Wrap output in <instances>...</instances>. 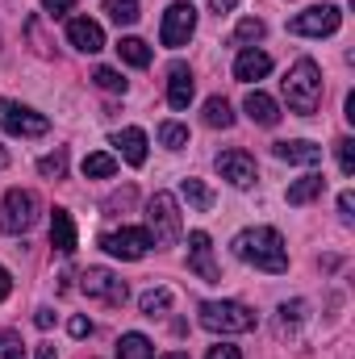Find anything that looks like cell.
<instances>
[{
	"label": "cell",
	"mask_w": 355,
	"mask_h": 359,
	"mask_svg": "<svg viewBox=\"0 0 355 359\" xmlns=\"http://www.w3.org/2000/svg\"><path fill=\"white\" fill-rule=\"evenodd\" d=\"M230 251H234L243 264H251L255 271H267V276L288 271V247H284L280 230H272V226L239 230V234H234V243H230Z\"/></svg>",
	"instance_id": "cell-1"
},
{
	"label": "cell",
	"mask_w": 355,
	"mask_h": 359,
	"mask_svg": "<svg viewBox=\"0 0 355 359\" xmlns=\"http://www.w3.org/2000/svg\"><path fill=\"white\" fill-rule=\"evenodd\" d=\"M280 92H284L288 113L309 117V113L322 104V67H318L314 59H297V63L288 67V76L280 80Z\"/></svg>",
	"instance_id": "cell-2"
},
{
	"label": "cell",
	"mask_w": 355,
	"mask_h": 359,
	"mask_svg": "<svg viewBox=\"0 0 355 359\" xmlns=\"http://www.w3.org/2000/svg\"><path fill=\"white\" fill-rule=\"evenodd\" d=\"M196 322L205 330H213V334H247V330H255V313L243 301H201Z\"/></svg>",
	"instance_id": "cell-3"
},
{
	"label": "cell",
	"mask_w": 355,
	"mask_h": 359,
	"mask_svg": "<svg viewBox=\"0 0 355 359\" xmlns=\"http://www.w3.org/2000/svg\"><path fill=\"white\" fill-rule=\"evenodd\" d=\"M147 230L159 247H172L184 238V222H180V201L172 192H155L147 201Z\"/></svg>",
	"instance_id": "cell-4"
},
{
	"label": "cell",
	"mask_w": 355,
	"mask_h": 359,
	"mask_svg": "<svg viewBox=\"0 0 355 359\" xmlns=\"http://www.w3.org/2000/svg\"><path fill=\"white\" fill-rule=\"evenodd\" d=\"M38 222V196L29 188H8L0 201V230L4 234H25Z\"/></svg>",
	"instance_id": "cell-5"
},
{
	"label": "cell",
	"mask_w": 355,
	"mask_h": 359,
	"mask_svg": "<svg viewBox=\"0 0 355 359\" xmlns=\"http://www.w3.org/2000/svg\"><path fill=\"white\" fill-rule=\"evenodd\" d=\"M151 247H155V238H151V230H142V226H121V230H113V234H100V251L113 255V259H126V264L142 259Z\"/></svg>",
	"instance_id": "cell-6"
},
{
	"label": "cell",
	"mask_w": 355,
	"mask_h": 359,
	"mask_svg": "<svg viewBox=\"0 0 355 359\" xmlns=\"http://www.w3.org/2000/svg\"><path fill=\"white\" fill-rule=\"evenodd\" d=\"M0 130H4V134H17V138H42V134L51 130V121H46L38 109H29V104L0 96Z\"/></svg>",
	"instance_id": "cell-7"
},
{
	"label": "cell",
	"mask_w": 355,
	"mask_h": 359,
	"mask_svg": "<svg viewBox=\"0 0 355 359\" xmlns=\"http://www.w3.org/2000/svg\"><path fill=\"white\" fill-rule=\"evenodd\" d=\"M339 25H343L339 4H314V8H305V13H297V17L288 21V29H293L297 38H330Z\"/></svg>",
	"instance_id": "cell-8"
},
{
	"label": "cell",
	"mask_w": 355,
	"mask_h": 359,
	"mask_svg": "<svg viewBox=\"0 0 355 359\" xmlns=\"http://www.w3.org/2000/svg\"><path fill=\"white\" fill-rule=\"evenodd\" d=\"M80 288L88 292L92 301H105V305H117V309L130 301L126 280H121L117 271H109V268H88L84 276H80Z\"/></svg>",
	"instance_id": "cell-9"
},
{
	"label": "cell",
	"mask_w": 355,
	"mask_h": 359,
	"mask_svg": "<svg viewBox=\"0 0 355 359\" xmlns=\"http://www.w3.org/2000/svg\"><path fill=\"white\" fill-rule=\"evenodd\" d=\"M196 34V8L188 4V0H176V4H168V13H163V25H159V42L163 46H188V38Z\"/></svg>",
	"instance_id": "cell-10"
},
{
	"label": "cell",
	"mask_w": 355,
	"mask_h": 359,
	"mask_svg": "<svg viewBox=\"0 0 355 359\" xmlns=\"http://www.w3.org/2000/svg\"><path fill=\"white\" fill-rule=\"evenodd\" d=\"M188 268L196 271L205 284H217V280H222V268H217V259H213V243H209L205 230H192V234H188Z\"/></svg>",
	"instance_id": "cell-11"
},
{
	"label": "cell",
	"mask_w": 355,
	"mask_h": 359,
	"mask_svg": "<svg viewBox=\"0 0 355 359\" xmlns=\"http://www.w3.org/2000/svg\"><path fill=\"white\" fill-rule=\"evenodd\" d=\"M213 168L222 172V180H230L234 188H251L255 184V159L247 155V151H222L217 159H213Z\"/></svg>",
	"instance_id": "cell-12"
},
{
	"label": "cell",
	"mask_w": 355,
	"mask_h": 359,
	"mask_svg": "<svg viewBox=\"0 0 355 359\" xmlns=\"http://www.w3.org/2000/svg\"><path fill=\"white\" fill-rule=\"evenodd\" d=\"M67 42L84 55H96V50H105V29L92 17H72L67 21Z\"/></svg>",
	"instance_id": "cell-13"
},
{
	"label": "cell",
	"mask_w": 355,
	"mask_h": 359,
	"mask_svg": "<svg viewBox=\"0 0 355 359\" xmlns=\"http://www.w3.org/2000/svg\"><path fill=\"white\" fill-rule=\"evenodd\" d=\"M113 147H117V155H121L130 168H142V163H147V134H142L138 126H126L121 134H113Z\"/></svg>",
	"instance_id": "cell-14"
},
{
	"label": "cell",
	"mask_w": 355,
	"mask_h": 359,
	"mask_svg": "<svg viewBox=\"0 0 355 359\" xmlns=\"http://www.w3.org/2000/svg\"><path fill=\"white\" fill-rule=\"evenodd\" d=\"M267 72H272V59H267L264 50H255V46H243V50H239V59H234V80L251 84V80H264Z\"/></svg>",
	"instance_id": "cell-15"
},
{
	"label": "cell",
	"mask_w": 355,
	"mask_h": 359,
	"mask_svg": "<svg viewBox=\"0 0 355 359\" xmlns=\"http://www.w3.org/2000/svg\"><path fill=\"white\" fill-rule=\"evenodd\" d=\"M276 159H284V163H301V168H318V163H322V147H314V142H305V138L276 142Z\"/></svg>",
	"instance_id": "cell-16"
},
{
	"label": "cell",
	"mask_w": 355,
	"mask_h": 359,
	"mask_svg": "<svg viewBox=\"0 0 355 359\" xmlns=\"http://www.w3.org/2000/svg\"><path fill=\"white\" fill-rule=\"evenodd\" d=\"M51 247L59 255H76V222L67 209H55L51 213Z\"/></svg>",
	"instance_id": "cell-17"
},
{
	"label": "cell",
	"mask_w": 355,
	"mask_h": 359,
	"mask_svg": "<svg viewBox=\"0 0 355 359\" xmlns=\"http://www.w3.org/2000/svg\"><path fill=\"white\" fill-rule=\"evenodd\" d=\"M188 100H192V72H188V63H172L168 67V104L188 109Z\"/></svg>",
	"instance_id": "cell-18"
},
{
	"label": "cell",
	"mask_w": 355,
	"mask_h": 359,
	"mask_svg": "<svg viewBox=\"0 0 355 359\" xmlns=\"http://www.w3.org/2000/svg\"><path fill=\"white\" fill-rule=\"evenodd\" d=\"M243 109H247V117H251L255 126H276V121H280V104H276L267 92H247Z\"/></svg>",
	"instance_id": "cell-19"
},
{
	"label": "cell",
	"mask_w": 355,
	"mask_h": 359,
	"mask_svg": "<svg viewBox=\"0 0 355 359\" xmlns=\"http://www.w3.org/2000/svg\"><path fill=\"white\" fill-rule=\"evenodd\" d=\"M322 188H326V180L318 176V172L293 180V184H288V205H309L314 196H322Z\"/></svg>",
	"instance_id": "cell-20"
},
{
	"label": "cell",
	"mask_w": 355,
	"mask_h": 359,
	"mask_svg": "<svg viewBox=\"0 0 355 359\" xmlns=\"http://www.w3.org/2000/svg\"><path fill=\"white\" fill-rule=\"evenodd\" d=\"M201 117H205V126H209V130H230V126H234V109H230V100H226V96H209Z\"/></svg>",
	"instance_id": "cell-21"
},
{
	"label": "cell",
	"mask_w": 355,
	"mask_h": 359,
	"mask_svg": "<svg viewBox=\"0 0 355 359\" xmlns=\"http://www.w3.org/2000/svg\"><path fill=\"white\" fill-rule=\"evenodd\" d=\"M117 359H155V347H151V339L147 334H121L117 339Z\"/></svg>",
	"instance_id": "cell-22"
},
{
	"label": "cell",
	"mask_w": 355,
	"mask_h": 359,
	"mask_svg": "<svg viewBox=\"0 0 355 359\" xmlns=\"http://www.w3.org/2000/svg\"><path fill=\"white\" fill-rule=\"evenodd\" d=\"M180 196H184V201H188V205H192L196 213H209V209H213V192H209V188H205L201 180H192V176L180 184Z\"/></svg>",
	"instance_id": "cell-23"
},
{
	"label": "cell",
	"mask_w": 355,
	"mask_h": 359,
	"mask_svg": "<svg viewBox=\"0 0 355 359\" xmlns=\"http://www.w3.org/2000/svg\"><path fill=\"white\" fill-rule=\"evenodd\" d=\"M117 55H121V63H130V67H147V63H151V46H147L142 38H121V42H117Z\"/></svg>",
	"instance_id": "cell-24"
},
{
	"label": "cell",
	"mask_w": 355,
	"mask_h": 359,
	"mask_svg": "<svg viewBox=\"0 0 355 359\" xmlns=\"http://www.w3.org/2000/svg\"><path fill=\"white\" fill-rule=\"evenodd\" d=\"M105 13H109V21H117V25H138V17H142L138 0H105Z\"/></svg>",
	"instance_id": "cell-25"
},
{
	"label": "cell",
	"mask_w": 355,
	"mask_h": 359,
	"mask_svg": "<svg viewBox=\"0 0 355 359\" xmlns=\"http://www.w3.org/2000/svg\"><path fill=\"white\" fill-rule=\"evenodd\" d=\"M113 172H117V159L109 151H92L88 159H84V176L88 180H109Z\"/></svg>",
	"instance_id": "cell-26"
},
{
	"label": "cell",
	"mask_w": 355,
	"mask_h": 359,
	"mask_svg": "<svg viewBox=\"0 0 355 359\" xmlns=\"http://www.w3.org/2000/svg\"><path fill=\"white\" fill-rule=\"evenodd\" d=\"M138 305H142V313H147V318H159V313H168V309H172V292H168V288H151V292H142V297H138Z\"/></svg>",
	"instance_id": "cell-27"
},
{
	"label": "cell",
	"mask_w": 355,
	"mask_h": 359,
	"mask_svg": "<svg viewBox=\"0 0 355 359\" xmlns=\"http://www.w3.org/2000/svg\"><path fill=\"white\" fill-rule=\"evenodd\" d=\"M159 142H163L168 151H184V147H188V126H180V121H163V126H159Z\"/></svg>",
	"instance_id": "cell-28"
},
{
	"label": "cell",
	"mask_w": 355,
	"mask_h": 359,
	"mask_svg": "<svg viewBox=\"0 0 355 359\" xmlns=\"http://www.w3.org/2000/svg\"><path fill=\"white\" fill-rule=\"evenodd\" d=\"M267 34V25L260 21V17H243L239 21V29H234V46H247V42H260Z\"/></svg>",
	"instance_id": "cell-29"
},
{
	"label": "cell",
	"mask_w": 355,
	"mask_h": 359,
	"mask_svg": "<svg viewBox=\"0 0 355 359\" xmlns=\"http://www.w3.org/2000/svg\"><path fill=\"white\" fill-rule=\"evenodd\" d=\"M92 84L105 92H126V80H121V72H113V67H96L92 72Z\"/></svg>",
	"instance_id": "cell-30"
},
{
	"label": "cell",
	"mask_w": 355,
	"mask_h": 359,
	"mask_svg": "<svg viewBox=\"0 0 355 359\" xmlns=\"http://www.w3.org/2000/svg\"><path fill=\"white\" fill-rule=\"evenodd\" d=\"M38 172H42V176L51 180H59L63 176V172H67V151H55V155H42V159H38Z\"/></svg>",
	"instance_id": "cell-31"
},
{
	"label": "cell",
	"mask_w": 355,
	"mask_h": 359,
	"mask_svg": "<svg viewBox=\"0 0 355 359\" xmlns=\"http://www.w3.org/2000/svg\"><path fill=\"white\" fill-rule=\"evenodd\" d=\"M335 151H339V172H343V176H355V142L351 138H339Z\"/></svg>",
	"instance_id": "cell-32"
},
{
	"label": "cell",
	"mask_w": 355,
	"mask_h": 359,
	"mask_svg": "<svg viewBox=\"0 0 355 359\" xmlns=\"http://www.w3.org/2000/svg\"><path fill=\"white\" fill-rule=\"evenodd\" d=\"M301 318H305V301H284V305H280V326H284V330L297 326Z\"/></svg>",
	"instance_id": "cell-33"
},
{
	"label": "cell",
	"mask_w": 355,
	"mask_h": 359,
	"mask_svg": "<svg viewBox=\"0 0 355 359\" xmlns=\"http://www.w3.org/2000/svg\"><path fill=\"white\" fill-rule=\"evenodd\" d=\"M205 359H243V351L230 347V343H217V347H209V355Z\"/></svg>",
	"instance_id": "cell-34"
},
{
	"label": "cell",
	"mask_w": 355,
	"mask_h": 359,
	"mask_svg": "<svg viewBox=\"0 0 355 359\" xmlns=\"http://www.w3.org/2000/svg\"><path fill=\"white\" fill-rule=\"evenodd\" d=\"M339 217H343L347 226L355 222V196H351V192H343V196H339Z\"/></svg>",
	"instance_id": "cell-35"
},
{
	"label": "cell",
	"mask_w": 355,
	"mask_h": 359,
	"mask_svg": "<svg viewBox=\"0 0 355 359\" xmlns=\"http://www.w3.org/2000/svg\"><path fill=\"white\" fill-rule=\"evenodd\" d=\"M67 330H72V339H88L92 322H88V318H72V322H67Z\"/></svg>",
	"instance_id": "cell-36"
},
{
	"label": "cell",
	"mask_w": 355,
	"mask_h": 359,
	"mask_svg": "<svg viewBox=\"0 0 355 359\" xmlns=\"http://www.w3.org/2000/svg\"><path fill=\"white\" fill-rule=\"evenodd\" d=\"M34 326H38V330H51V326H55V309H46V305L34 309Z\"/></svg>",
	"instance_id": "cell-37"
},
{
	"label": "cell",
	"mask_w": 355,
	"mask_h": 359,
	"mask_svg": "<svg viewBox=\"0 0 355 359\" xmlns=\"http://www.w3.org/2000/svg\"><path fill=\"white\" fill-rule=\"evenodd\" d=\"M72 4H76V0H42V8H46L51 17H63V13H72Z\"/></svg>",
	"instance_id": "cell-38"
},
{
	"label": "cell",
	"mask_w": 355,
	"mask_h": 359,
	"mask_svg": "<svg viewBox=\"0 0 355 359\" xmlns=\"http://www.w3.org/2000/svg\"><path fill=\"white\" fill-rule=\"evenodd\" d=\"M0 359H25V351L17 347V339H13V334H8V339L0 343Z\"/></svg>",
	"instance_id": "cell-39"
},
{
	"label": "cell",
	"mask_w": 355,
	"mask_h": 359,
	"mask_svg": "<svg viewBox=\"0 0 355 359\" xmlns=\"http://www.w3.org/2000/svg\"><path fill=\"white\" fill-rule=\"evenodd\" d=\"M13 292V276H8V268H0V301Z\"/></svg>",
	"instance_id": "cell-40"
},
{
	"label": "cell",
	"mask_w": 355,
	"mask_h": 359,
	"mask_svg": "<svg viewBox=\"0 0 355 359\" xmlns=\"http://www.w3.org/2000/svg\"><path fill=\"white\" fill-rule=\"evenodd\" d=\"M34 359H59V355H55V347H38V355Z\"/></svg>",
	"instance_id": "cell-41"
},
{
	"label": "cell",
	"mask_w": 355,
	"mask_h": 359,
	"mask_svg": "<svg viewBox=\"0 0 355 359\" xmlns=\"http://www.w3.org/2000/svg\"><path fill=\"white\" fill-rule=\"evenodd\" d=\"M230 4H234V0H213V8H217V13H222V8H230Z\"/></svg>",
	"instance_id": "cell-42"
},
{
	"label": "cell",
	"mask_w": 355,
	"mask_h": 359,
	"mask_svg": "<svg viewBox=\"0 0 355 359\" xmlns=\"http://www.w3.org/2000/svg\"><path fill=\"white\" fill-rule=\"evenodd\" d=\"M159 359H188L184 351H168V355H159Z\"/></svg>",
	"instance_id": "cell-43"
},
{
	"label": "cell",
	"mask_w": 355,
	"mask_h": 359,
	"mask_svg": "<svg viewBox=\"0 0 355 359\" xmlns=\"http://www.w3.org/2000/svg\"><path fill=\"white\" fill-rule=\"evenodd\" d=\"M0 168H8V155H4V151H0Z\"/></svg>",
	"instance_id": "cell-44"
}]
</instances>
